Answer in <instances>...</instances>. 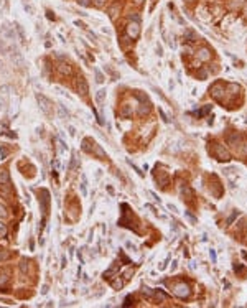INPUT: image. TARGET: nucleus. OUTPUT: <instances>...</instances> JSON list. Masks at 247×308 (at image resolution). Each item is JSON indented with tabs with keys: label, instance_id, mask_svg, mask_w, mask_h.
<instances>
[{
	"label": "nucleus",
	"instance_id": "obj_16",
	"mask_svg": "<svg viewBox=\"0 0 247 308\" xmlns=\"http://www.w3.org/2000/svg\"><path fill=\"white\" fill-rule=\"evenodd\" d=\"M7 259H10V252H7V250H0V262L7 260Z\"/></svg>",
	"mask_w": 247,
	"mask_h": 308
},
{
	"label": "nucleus",
	"instance_id": "obj_18",
	"mask_svg": "<svg viewBox=\"0 0 247 308\" xmlns=\"http://www.w3.org/2000/svg\"><path fill=\"white\" fill-rule=\"evenodd\" d=\"M94 71H96V81H97V82H102V81H104V76H102V73L99 71V69H94Z\"/></svg>",
	"mask_w": 247,
	"mask_h": 308
},
{
	"label": "nucleus",
	"instance_id": "obj_1",
	"mask_svg": "<svg viewBox=\"0 0 247 308\" xmlns=\"http://www.w3.org/2000/svg\"><path fill=\"white\" fill-rule=\"evenodd\" d=\"M36 101H38V104H40V109L46 115L53 114V104H51V101H49L48 97H45L43 94H36Z\"/></svg>",
	"mask_w": 247,
	"mask_h": 308
},
{
	"label": "nucleus",
	"instance_id": "obj_24",
	"mask_svg": "<svg viewBox=\"0 0 247 308\" xmlns=\"http://www.w3.org/2000/svg\"><path fill=\"white\" fill-rule=\"evenodd\" d=\"M104 2H105V0H94V3H96L97 7H102V5H104Z\"/></svg>",
	"mask_w": 247,
	"mask_h": 308
},
{
	"label": "nucleus",
	"instance_id": "obj_20",
	"mask_svg": "<svg viewBox=\"0 0 247 308\" xmlns=\"http://www.w3.org/2000/svg\"><path fill=\"white\" fill-rule=\"evenodd\" d=\"M208 56H209V54H208V50H201L199 51V58L201 59H208Z\"/></svg>",
	"mask_w": 247,
	"mask_h": 308
},
{
	"label": "nucleus",
	"instance_id": "obj_10",
	"mask_svg": "<svg viewBox=\"0 0 247 308\" xmlns=\"http://www.w3.org/2000/svg\"><path fill=\"white\" fill-rule=\"evenodd\" d=\"M89 143H91V140H89V138H84V140H83V150H84V152H87V153L92 152V148H91Z\"/></svg>",
	"mask_w": 247,
	"mask_h": 308
},
{
	"label": "nucleus",
	"instance_id": "obj_9",
	"mask_svg": "<svg viewBox=\"0 0 247 308\" xmlns=\"http://www.w3.org/2000/svg\"><path fill=\"white\" fill-rule=\"evenodd\" d=\"M58 69L63 73V74H71V66H69L68 63H59Z\"/></svg>",
	"mask_w": 247,
	"mask_h": 308
},
{
	"label": "nucleus",
	"instance_id": "obj_21",
	"mask_svg": "<svg viewBox=\"0 0 247 308\" xmlns=\"http://www.w3.org/2000/svg\"><path fill=\"white\" fill-rule=\"evenodd\" d=\"M0 218H7V209L3 206H0Z\"/></svg>",
	"mask_w": 247,
	"mask_h": 308
},
{
	"label": "nucleus",
	"instance_id": "obj_15",
	"mask_svg": "<svg viewBox=\"0 0 247 308\" xmlns=\"http://www.w3.org/2000/svg\"><path fill=\"white\" fill-rule=\"evenodd\" d=\"M117 10H119V7H117V5L111 7V8H109V17H111V18H114V17L117 15Z\"/></svg>",
	"mask_w": 247,
	"mask_h": 308
},
{
	"label": "nucleus",
	"instance_id": "obj_5",
	"mask_svg": "<svg viewBox=\"0 0 247 308\" xmlns=\"http://www.w3.org/2000/svg\"><path fill=\"white\" fill-rule=\"evenodd\" d=\"M175 293L178 297H186L189 293V290H188V287L186 285H183V283H180V285H176V288H175Z\"/></svg>",
	"mask_w": 247,
	"mask_h": 308
},
{
	"label": "nucleus",
	"instance_id": "obj_12",
	"mask_svg": "<svg viewBox=\"0 0 247 308\" xmlns=\"http://www.w3.org/2000/svg\"><path fill=\"white\" fill-rule=\"evenodd\" d=\"M15 28H17V31H18V35H20V41H22V43H25V33H23V28L18 25V23H15Z\"/></svg>",
	"mask_w": 247,
	"mask_h": 308
},
{
	"label": "nucleus",
	"instance_id": "obj_4",
	"mask_svg": "<svg viewBox=\"0 0 247 308\" xmlns=\"http://www.w3.org/2000/svg\"><path fill=\"white\" fill-rule=\"evenodd\" d=\"M87 91H89V87H87L86 79H84L83 76H79V78H77V92H79V94H83V96H86V94H87Z\"/></svg>",
	"mask_w": 247,
	"mask_h": 308
},
{
	"label": "nucleus",
	"instance_id": "obj_2",
	"mask_svg": "<svg viewBox=\"0 0 247 308\" xmlns=\"http://www.w3.org/2000/svg\"><path fill=\"white\" fill-rule=\"evenodd\" d=\"M41 198H40V204H41V211L43 214H48V204H49V193L46 190H41L40 191Z\"/></svg>",
	"mask_w": 247,
	"mask_h": 308
},
{
	"label": "nucleus",
	"instance_id": "obj_22",
	"mask_svg": "<svg viewBox=\"0 0 247 308\" xmlns=\"http://www.w3.org/2000/svg\"><path fill=\"white\" fill-rule=\"evenodd\" d=\"M46 17H48L49 20H55V13H53L51 10H46Z\"/></svg>",
	"mask_w": 247,
	"mask_h": 308
},
{
	"label": "nucleus",
	"instance_id": "obj_13",
	"mask_svg": "<svg viewBox=\"0 0 247 308\" xmlns=\"http://www.w3.org/2000/svg\"><path fill=\"white\" fill-rule=\"evenodd\" d=\"M7 155H8V150H7V147H5V145H0V158L5 160Z\"/></svg>",
	"mask_w": 247,
	"mask_h": 308
},
{
	"label": "nucleus",
	"instance_id": "obj_25",
	"mask_svg": "<svg viewBox=\"0 0 247 308\" xmlns=\"http://www.w3.org/2000/svg\"><path fill=\"white\" fill-rule=\"evenodd\" d=\"M135 2H137V3H142V2H143V0H135Z\"/></svg>",
	"mask_w": 247,
	"mask_h": 308
},
{
	"label": "nucleus",
	"instance_id": "obj_17",
	"mask_svg": "<svg viewBox=\"0 0 247 308\" xmlns=\"http://www.w3.org/2000/svg\"><path fill=\"white\" fill-rule=\"evenodd\" d=\"M130 114H132V110H130V107H129V106H125V107H124V109H122V117H129Z\"/></svg>",
	"mask_w": 247,
	"mask_h": 308
},
{
	"label": "nucleus",
	"instance_id": "obj_19",
	"mask_svg": "<svg viewBox=\"0 0 247 308\" xmlns=\"http://www.w3.org/2000/svg\"><path fill=\"white\" fill-rule=\"evenodd\" d=\"M7 236V227L5 224H0V237H5Z\"/></svg>",
	"mask_w": 247,
	"mask_h": 308
},
{
	"label": "nucleus",
	"instance_id": "obj_14",
	"mask_svg": "<svg viewBox=\"0 0 247 308\" xmlns=\"http://www.w3.org/2000/svg\"><path fill=\"white\" fill-rule=\"evenodd\" d=\"M104 96H105V91H104V89H101V91L97 92V96H96V101H97L99 104H101L102 101H104Z\"/></svg>",
	"mask_w": 247,
	"mask_h": 308
},
{
	"label": "nucleus",
	"instance_id": "obj_7",
	"mask_svg": "<svg viewBox=\"0 0 247 308\" xmlns=\"http://www.w3.org/2000/svg\"><path fill=\"white\" fill-rule=\"evenodd\" d=\"M0 185H10V173L7 170L0 171Z\"/></svg>",
	"mask_w": 247,
	"mask_h": 308
},
{
	"label": "nucleus",
	"instance_id": "obj_23",
	"mask_svg": "<svg viewBox=\"0 0 247 308\" xmlns=\"http://www.w3.org/2000/svg\"><path fill=\"white\" fill-rule=\"evenodd\" d=\"M77 2H79V5H83V7H87L91 3L89 0H77Z\"/></svg>",
	"mask_w": 247,
	"mask_h": 308
},
{
	"label": "nucleus",
	"instance_id": "obj_11",
	"mask_svg": "<svg viewBox=\"0 0 247 308\" xmlns=\"http://www.w3.org/2000/svg\"><path fill=\"white\" fill-rule=\"evenodd\" d=\"M94 152H96V155L99 157V158H105V153H104V150L101 148V145H94Z\"/></svg>",
	"mask_w": 247,
	"mask_h": 308
},
{
	"label": "nucleus",
	"instance_id": "obj_3",
	"mask_svg": "<svg viewBox=\"0 0 247 308\" xmlns=\"http://www.w3.org/2000/svg\"><path fill=\"white\" fill-rule=\"evenodd\" d=\"M127 35H129L130 38H139L140 35V26L137 22L133 23H129V26H127Z\"/></svg>",
	"mask_w": 247,
	"mask_h": 308
},
{
	"label": "nucleus",
	"instance_id": "obj_8",
	"mask_svg": "<svg viewBox=\"0 0 247 308\" xmlns=\"http://www.w3.org/2000/svg\"><path fill=\"white\" fill-rule=\"evenodd\" d=\"M115 270H117V265H112L109 270H105L104 274H102V277H104V280H111L112 278V275L115 274Z\"/></svg>",
	"mask_w": 247,
	"mask_h": 308
},
{
	"label": "nucleus",
	"instance_id": "obj_6",
	"mask_svg": "<svg viewBox=\"0 0 247 308\" xmlns=\"http://www.w3.org/2000/svg\"><path fill=\"white\" fill-rule=\"evenodd\" d=\"M8 270H2L0 272V288H3V287H7V283H8Z\"/></svg>",
	"mask_w": 247,
	"mask_h": 308
}]
</instances>
